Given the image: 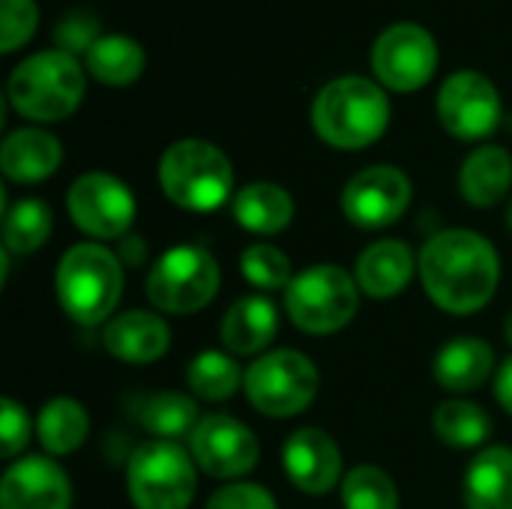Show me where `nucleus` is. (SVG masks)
Instances as JSON below:
<instances>
[{
    "label": "nucleus",
    "mask_w": 512,
    "mask_h": 509,
    "mask_svg": "<svg viewBox=\"0 0 512 509\" xmlns=\"http://www.w3.org/2000/svg\"><path fill=\"white\" fill-rule=\"evenodd\" d=\"M420 279L435 306L450 315H471L483 309L501 279L495 246L474 231L453 228L435 234L420 252Z\"/></svg>",
    "instance_id": "nucleus-1"
},
{
    "label": "nucleus",
    "mask_w": 512,
    "mask_h": 509,
    "mask_svg": "<svg viewBox=\"0 0 512 509\" xmlns=\"http://www.w3.org/2000/svg\"><path fill=\"white\" fill-rule=\"evenodd\" d=\"M315 132L339 150H363L390 126V99L378 81L345 75L324 84L312 102Z\"/></svg>",
    "instance_id": "nucleus-2"
},
{
    "label": "nucleus",
    "mask_w": 512,
    "mask_h": 509,
    "mask_svg": "<svg viewBox=\"0 0 512 509\" xmlns=\"http://www.w3.org/2000/svg\"><path fill=\"white\" fill-rule=\"evenodd\" d=\"M54 285L63 312L81 327H96L108 321L120 303V258L99 243H78L63 252Z\"/></svg>",
    "instance_id": "nucleus-3"
},
{
    "label": "nucleus",
    "mask_w": 512,
    "mask_h": 509,
    "mask_svg": "<svg viewBox=\"0 0 512 509\" xmlns=\"http://www.w3.org/2000/svg\"><path fill=\"white\" fill-rule=\"evenodd\" d=\"M84 87L87 78L81 63L72 54L54 48L18 63L9 75L6 93L21 117L36 123H54L75 114L84 99Z\"/></svg>",
    "instance_id": "nucleus-4"
},
{
    "label": "nucleus",
    "mask_w": 512,
    "mask_h": 509,
    "mask_svg": "<svg viewBox=\"0 0 512 509\" xmlns=\"http://www.w3.org/2000/svg\"><path fill=\"white\" fill-rule=\"evenodd\" d=\"M159 186L177 207L210 213L234 195V168L216 144L183 138L162 153Z\"/></svg>",
    "instance_id": "nucleus-5"
},
{
    "label": "nucleus",
    "mask_w": 512,
    "mask_h": 509,
    "mask_svg": "<svg viewBox=\"0 0 512 509\" xmlns=\"http://www.w3.org/2000/svg\"><path fill=\"white\" fill-rule=\"evenodd\" d=\"M360 303V285L351 273L336 264H315L291 279L285 291L288 318L315 336H327L342 330Z\"/></svg>",
    "instance_id": "nucleus-6"
},
{
    "label": "nucleus",
    "mask_w": 512,
    "mask_h": 509,
    "mask_svg": "<svg viewBox=\"0 0 512 509\" xmlns=\"http://www.w3.org/2000/svg\"><path fill=\"white\" fill-rule=\"evenodd\" d=\"M135 509H189L195 498V459L174 441L138 447L126 471Z\"/></svg>",
    "instance_id": "nucleus-7"
},
{
    "label": "nucleus",
    "mask_w": 512,
    "mask_h": 509,
    "mask_svg": "<svg viewBox=\"0 0 512 509\" xmlns=\"http://www.w3.org/2000/svg\"><path fill=\"white\" fill-rule=\"evenodd\" d=\"M219 291V264L201 246L168 249L147 273V297L159 312L192 315Z\"/></svg>",
    "instance_id": "nucleus-8"
},
{
    "label": "nucleus",
    "mask_w": 512,
    "mask_h": 509,
    "mask_svg": "<svg viewBox=\"0 0 512 509\" xmlns=\"http://www.w3.org/2000/svg\"><path fill=\"white\" fill-rule=\"evenodd\" d=\"M318 369L300 351H270L255 360L243 375L249 402L267 417H294L318 396Z\"/></svg>",
    "instance_id": "nucleus-9"
},
{
    "label": "nucleus",
    "mask_w": 512,
    "mask_h": 509,
    "mask_svg": "<svg viewBox=\"0 0 512 509\" xmlns=\"http://www.w3.org/2000/svg\"><path fill=\"white\" fill-rule=\"evenodd\" d=\"M372 69L378 84L396 93L426 87L438 69L435 36L420 24H393L372 45Z\"/></svg>",
    "instance_id": "nucleus-10"
},
{
    "label": "nucleus",
    "mask_w": 512,
    "mask_h": 509,
    "mask_svg": "<svg viewBox=\"0 0 512 509\" xmlns=\"http://www.w3.org/2000/svg\"><path fill=\"white\" fill-rule=\"evenodd\" d=\"M66 210L93 240H123L135 222V198L129 186L105 171L81 174L69 186Z\"/></svg>",
    "instance_id": "nucleus-11"
},
{
    "label": "nucleus",
    "mask_w": 512,
    "mask_h": 509,
    "mask_svg": "<svg viewBox=\"0 0 512 509\" xmlns=\"http://www.w3.org/2000/svg\"><path fill=\"white\" fill-rule=\"evenodd\" d=\"M504 105L498 87L480 72H456L438 93V117L444 129L459 141L489 138L501 123Z\"/></svg>",
    "instance_id": "nucleus-12"
},
{
    "label": "nucleus",
    "mask_w": 512,
    "mask_h": 509,
    "mask_svg": "<svg viewBox=\"0 0 512 509\" xmlns=\"http://www.w3.org/2000/svg\"><path fill=\"white\" fill-rule=\"evenodd\" d=\"M411 204V180L393 165H372L354 174L342 192V210L357 228H387Z\"/></svg>",
    "instance_id": "nucleus-13"
},
{
    "label": "nucleus",
    "mask_w": 512,
    "mask_h": 509,
    "mask_svg": "<svg viewBox=\"0 0 512 509\" xmlns=\"http://www.w3.org/2000/svg\"><path fill=\"white\" fill-rule=\"evenodd\" d=\"M192 459L219 480H237L258 465V438L252 429L228 414L204 417L192 438Z\"/></svg>",
    "instance_id": "nucleus-14"
},
{
    "label": "nucleus",
    "mask_w": 512,
    "mask_h": 509,
    "mask_svg": "<svg viewBox=\"0 0 512 509\" xmlns=\"http://www.w3.org/2000/svg\"><path fill=\"white\" fill-rule=\"evenodd\" d=\"M72 486L63 468L45 456L15 462L0 483V509H69Z\"/></svg>",
    "instance_id": "nucleus-15"
},
{
    "label": "nucleus",
    "mask_w": 512,
    "mask_h": 509,
    "mask_svg": "<svg viewBox=\"0 0 512 509\" xmlns=\"http://www.w3.org/2000/svg\"><path fill=\"white\" fill-rule=\"evenodd\" d=\"M288 480L306 495H327L342 477V450L324 429H300L282 447Z\"/></svg>",
    "instance_id": "nucleus-16"
},
{
    "label": "nucleus",
    "mask_w": 512,
    "mask_h": 509,
    "mask_svg": "<svg viewBox=\"0 0 512 509\" xmlns=\"http://www.w3.org/2000/svg\"><path fill=\"white\" fill-rule=\"evenodd\" d=\"M102 345L114 360L144 366V363H156L168 351L171 330L159 315L132 309V312H123L105 324Z\"/></svg>",
    "instance_id": "nucleus-17"
},
{
    "label": "nucleus",
    "mask_w": 512,
    "mask_h": 509,
    "mask_svg": "<svg viewBox=\"0 0 512 509\" xmlns=\"http://www.w3.org/2000/svg\"><path fill=\"white\" fill-rule=\"evenodd\" d=\"M414 276V252L402 240H381L360 252L354 279L366 297L390 300L399 297Z\"/></svg>",
    "instance_id": "nucleus-18"
},
{
    "label": "nucleus",
    "mask_w": 512,
    "mask_h": 509,
    "mask_svg": "<svg viewBox=\"0 0 512 509\" xmlns=\"http://www.w3.org/2000/svg\"><path fill=\"white\" fill-rule=\"evenodd\" d=\"M63 147L45 129H15L0 147V168L12 183H39L60 168Z\"/></svg>",
    "instance_id": "nucleus-19"
},
{
    "label": "nucleus",
    "mask_w": 512,
    "mask_h": 509,
    "mask_svg": "<svg viewBox=\"0 0 512 509\" xmlns=\"http://www.w3.org/2000/svg\"><path fill=\"white\" fill-rule=\"evenodd\" d=\"M492 369H495V351L489 342L477 336H462L447 342L432 363L435 381L450 393L477 390L480 384H486Z\"/></svg>",
    "instance_id": "nucleus-20"
},
{
    "label": "nucleus",
    "mask_w": 512,
    "mask_h": 509,
    "mask_svg": "<svg viewBox=\"0 0 512 509\" xmlns=\"http://www.w3.org/2000/svg\"><path fill=\"white\" fill-rule=\"evenodd\" d=\"M276 330H279L276 306L267 297L252 294V297L237 300L222 318V345L231 354L249 357V354L264 351L273 342Z\"/></svg>",
    "instance_id": "nucleus-21"
},
{
    "label": "nucleus",
    "mask_w": 512,
    "mask_h": 509,
    "mask_svg": "<svg viewBox=\"0 0 512 509\" xmlns=\"http://www.w3.org/2000/svg\"><path fill=\"white\" fill-rule=\"evenodd\" d=\"M512 186V156L504 147H477L462 171H459V189L468 204L474 207H495L507 198Z\"/></svg>",
    "instance_id": "nucleus-22"
},
{
    "label": "nucleus",
    "mask_w": 512,
    "mask_h": 509,
    "mask_svg": "<svg viewBox=\"0 0 512 509\" xmlns=\"http://www.w3.org/2000/svg\"><path fill=\"white\" fill-rule=\"evenodd\" d=\"M129 414L150 432L156 441H180L192 438L198 420V408L183 393H141L129 399Z\"/></svg>",
    "instance_id": "nucleus-23"
},
{
    "label": "nucleus",
    "mask_w": 512,
    "mask_h": 509,
    "mask_svg": "<svg viewBox=\"0 0 512 509\" xmlns=\"http://www.w3.org/2000/svg\"><path fill=\"white\" fill-rule=\"evenodd\" d=\"M465 507L512 509V450H483L465 474Z\"/></svg>",
    "instance_id": "nucleus-24"
},
{
    "label": "nucleus",
    "mask_w": 512,
    "mask_h": 509,
    "mask_svg": "<svg viewBox=\"0 0 512 509\" xmlns=\"http://www.w3.org/2000/svg\"><path fill=\"white\" fill-rule=\"evenodd\" d=\"M234 219L252 234H279L294 219V201L276 183H249L234 195Z\"/></svg>",
    "instance_id": "nucleus-25"
},
{
    "label": "nucleus",
    "mask_w": 512,
    "mask_h": 509,
    "mask_svg": "<svg viewBox=\"0 0 512 509\" xmlns=\"http://www.w3.org/2000/svg\"><path fill=\"white\" fill-rule=\"evenodd\" d=\"M84 66L96 81H102L108 87H126L141 78V72L147 66V54L132 36L102 33V39L87 51Z\"/></svg>",
    "instance_id": "nucleus-26"
},
{
    "label": "nucleus",
    "mask_w": 512,
    "mask_h": 509,
    "mask_svg": "<svg viewBox=\"0 0 512 509\" xmlns=\"http://www.w3.org/2000/svg\"><path fill=\"white\" fill-rule=\"evenodd\" d=\"M90 432V420L81 402L75 399H51L36 420V435L39 444L51 456H69L75 453Z\"/></svg>",
    "instance_id": "nucleus-27"
},
{
    "label": "nucleus",
    "mask_w": 512,
    "mask_h": 509,
    "mask_svg": "<svg viewBox=\"0 0 512 509\" xmlns=\"http://www.w3.org/2000/svg\"><path fill=\"white\" fill-rule=\"evenodd\" d=\"M51 234V210L36 198H21L3 210V249L9 255L36 252Z\"/></svg>",
    "instance_id": "nucleus-28"
},
{
    "label": "nucleus",
    "mask_w": 512,
    "mask_h": 509,
    "mask_svg": "<svg viewBox=\"0 0 512 509\" xmlns=\"http://www.w3.org/2000/svg\"><path fill=\"white\" fill-rule=\"evenodd\" d=\"M435 435L450 444V447H459V450H471V447H480L483 441H489L492 435V417L474 405V402H444L438 411H435Z\"/></svg>",
    "instance_id": "nucleus-29"
},
{
    "label": "nucleus",
    "mask_w": 512,
    "mask_h": 509,
    "mask_svg": "<svg viewBox=\"0 0 512 509\" xmlns=\"http://www.w3.org/2000/svg\"><path fill=\"white\" fill-rule=\"evenodd\" d=\"M186 384L195 396H201L207 402H222L240 390L243 375H240V366L234 363V357H228L222 351H204L189 363Z\"/></svg>",
    "instance_id": "nucleus-30"
},
{
    "label": "nucleus",
    "mask_w": 512,
    "mask_h": 509,
    "mask_svg": "<svg viewBox=\"0 0 512 509\" xmlns=\"http://www.w3.org/2000/svg\"><path fill=\"white\" fill-rule=\"evenodd\" d=\"M342 504L345 509H399V492L381 468L360 465L342 480Z\"/></svg>",
    "instance_id": "nucleus-31"
},
{
    "label": "nucleus",
    "mask_w": 512,
    "mask_h": 509,
    "mask_svg": "<svg viewBox=\"0 0 512 509\" xmlns=\"http://www.w3.org/2000/svg\"><path fill=\"white\" fill-rule=\"evenodd\" d=\"M240 270L249 279V285L261 291H279L291 285V258L270 243L249 246L240 255Z\"/></svg>",
    "instance_id": "nucleus-32"
},
{
    "label": "nucleus",
    "mask_w": 512,
    "mask_h": 509,
    "mask_svg": "<svg viewBox=\"0 0 512 509\" xmlns=\"http://www.w3.org/2000/svg\"><path fill=\"white\" fill-rule=\"evenodd\" d=\"M39 9L33 0H0V51L12 54L36 33Z\"/></svg>",
    "instance_id": "nucleus-33"
},
{
    "label": "nucleus",
    "mask_w": 512,
    "mask_h": 509,
    "mask_svg": "<svg viewBox=\"0 0 512 509\" xmlns=\"http://www.w3.org/2000/svg\"><path fill=\"white\" fill-rule=\"evenodd\" d=\"M54 39H57V48L66 51V54H84L102 39V27H99V18L87 9H72L66 12L57 27H54Z\"/></svg>",
    "instance_id": "nucleus-34"
},
{
    "label": "nucleus",
    "mask_w": 512,
    "mask_h": 509,
    "mask_svg": "<svg viewBox=\"0 0 512 509\" xmlns=\"http://www.w3.org/2000/svg\"><path fill=\"white\" fill-rule=\"evenodd\" d=\"M30 441V420L27 411L15 402V399H3L0 402V444H3V456L15 459Z\"/></svg>",
    "instance_id": "nucleus-35"
},
{
    "label": "nucleus",
    "mask_w": 512,
    "mask_h": 509,
    "mask_svg": "<svg viewBox=\"0 0 512 509\" xmlns=\"http://www.w3.org/2000/svg\"><path fill=\"white\" fill-rule=\"evenodd\" d=\"M207 509H276V501L267 489L252 483H231L222 486L210 501Z\"/></svg>",
    "instance_id": "nucleus-36"
},
{
    "label": "nucleus",
    "mask_w": 512,
    "mask_h": 509,
    "mask_svg": "<svg viewBox=\"0 0 512 509\" xmlns=\"http://www.w3.org/2000/svg\"><path fill=\"white\" fill-rule=\"evenodd\" d=\"M495 399L504 405L507 414H512V357L504 360V366L495 375Z\"/></svg>",
    "instance_id": "nucleus-37"
},
{
    "label": "nucleus",
    "mask_w": 512,
    "mask_h": 509,
    "mask_svg": "<svg viewBox=\"0 0 512 509\" xmlns=\"http://www.w3.org/2000/svg\"><path fill=\"white\" fill-rule=\"evenodd\" d=\"M147 258V246H144V240L141 237H123L120 240V264H126V267H138L141 261Z\"/></svg>",
    "instance_id": "nucleus-38"
},
{
    "label": "nucleus",
    "mask_w": 512,
    "mask_h": 509,
    "mask_svg": "<svg viewBox=\"0 0 512 509\" xmlns=\"http://www.w3.org/2000/svg\"><path fill=\"white\" fill-rule=\"evenodd\" d=\"M504 336H507V342L512 345V312L507 315V321H504Z\"/></svg>",
    "instance_id": "nucleus-39"
},
{
    "label": "nucleus",
    "mask_w": 512,
    "mask_h": 509,
    "mask_svg": "<svg viewBox=\"0 0 512 509\" xmlns=\"http://www.w3.org/2000/svg\"><path fill=\"white\" fill-rule=\"evenodd\" d=\"M507 225H510V231H512V204H510V210H507Z\"/></svg>",
    "instance_id": "nucleus-40"
}]
</instances>
